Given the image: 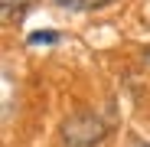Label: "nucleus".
<instances>
[{
    "mask_svg": "<svg viewBox=\"0 0 150 147\" xmlns=\"http://www.w3.org/2000/svg\"><path fill=\"white\" fill-rule=\"evenodd\" d=\"M59 7H69V10H95V7H105L111 0H56Z\"/></svg>",
    "mask_w": 150,
    "mask_h": 147,
    "instance_id": "3",
    "label": "nucleus"
},
{
    "mask_svg": "<svg viewBox=\"0 0 150 147\" xmlns=\"http://www.w3.org/2000/svg\"><path fill=\"white\" fill-rule=\"evenodd\" d=\"M0 4H4V23H10V20H16L23 10H26L33 0H0Z\"/></svg>",
    "mask_w": 150,
    "mask_h": 147,
    "instance_id": "2",
    "label": "nucleus"
},
{
    "mask_svg": "<svg viewBox=\"0 0 150 147\" xmlns=\"http://www.w3.org/2000/svg\"><path fill=\"white\" fill-rule=\"evenodd\" d=\"M137 147H150V144H137Z\"/></svg>",
    "mask_w": 150,
    "mask_h": 147,
    "instance_id": "5",
    "label": "nucleus"
},
{
    "mask_svg": "<svg viewBox=\"0 0 150 147\" xmlns=\"http://www.w3.org/2000/svg\"><path fill=\"white\" fill-rule=\"evenodd\" d=\"M59 39V33H52V30H42V33H30V46H39V43H56Z\"/></svg>",
    "mask_w": 150,
    "mask_h": 147,
    "instance_id": "4",
    "label": "nucleus"
},
{
    "mask_svg": "<svg viewBox=\"0 0 150 147\" xmlns=\"http://www.w3.org/2000/svg\"><path fill=\"white\" fill-rule=\"evenodd\" d=\"M101 137H105L101 118H95L88 111H79V114L65 118V124H62V144L65 147H95Z\"/></svg>",
    "mask_w": 150,
    "mask_h": 147,
    "instance_id": "1",
    "label": "nucleus"
}]
</instances>
